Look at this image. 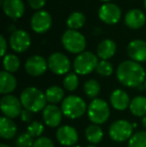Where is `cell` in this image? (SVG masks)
<instances>
[{
    "instance_id": "obj_1",
    "label": "cell",
    "mask_w": 146,
    "mask_h": 147,
    "mask_svg": "<svg viewBox=\"0 0 146 147\" xmlns=\"http://www.w3.org/2000/svg\"><path fill=\"white\" fill-rule=\"evenodd\" d=\"M117 80L126 87L134 88L145 82L146 72L143 66L133 60H125L118 65L116 70Z\"/></svg>"
},
{
    "instance_id": "obj_2",
    "label": "cell",
    "mask_w": 146,
    "mask_h": 147,
    "mask_svg": "<svg viewBox=\"0 0 146 147\" xmlns=\"http://www.w3.org/2000/svg\"><path fill=\"white\" fill-rule=\"evenodd\" d=\"M20 101L24 109L33 112H39L46 107L47 99L45 93L36 87L25 88L20 94Z\"/></svg>"
},
{
    "instance_id": "obj_3",
    "label": "cell",
    "mask_w": 146,
    "mask_h": 147,
    "mask_svg": "<svg viewBox=\"0 0 146 147\" xmlns=\"http://www.w3.org/2000/svg\"><path fill=\"white\" fill-rule=\"evenodd\" d=\"M87 110V105L81 97L77 95H69L61 104V111L64 116L70 119H77L81 117Z\"/></svg>"
},
{
    "instance_id": "obj_4",
    "label": "cell",
    "mask_w": 146,
    "mask_h": 147,
    "mask_svg": "<svg viewBox=\"0 0 146 147\" xmlns=\"http://www.w3.org/2000/svg\"><path fill=\"white\" fill-rule=\"evenodd\" d=\"M61 42L65 50L74 54L84 52L86 47V39L82 33L77 30L68 29L62 34Z\"/></svg>"
},
{
    "instance_id": "obj_5",
    "label": "cell",
    "mask_w": 146,
    "mask_h": 147,
    "mask_svg": "<svg viewBox=\"0 0 146 147\" xmlns=\"http://www.w3.org/2000/svg\"><path fill=\"white\" fill-rule=\"evenodd\" d=\"M98 57L90 51L78 54L73 61V69L76 74L80 75H87L91 73L93 70H96L98 65Z\"/></svg>"
},
{
    "instance_id": "obj_6",
    "label": "cell",
    "mask_w": 146,
    "mask_h": 147,
    "mask_svg": "<svg viewBox=\"0 0 146 147\" xmlns=\"http://www.w3.org/2000/svg\"><path fill=\"white\" fill-rule=\"evenodd\" d=\"M87 113L90 121L93 122V124L99 125L108 120L110 109L106 101L100 98H95L90 102L87 108Z\"/></svg>"
},
{
    "instance_id": "obj_7",
    "label": "cell",
    "mask_w": 146,
    "mask_h": 147,
    "mask_svg": "<svg viewBox=\"0 0 146 147\" xmlns=\"http://www.w3.org/2000/svg\"><path fill=\"white\" fill-rule=\"evenodd\" d=\"M109 136L116 142H123L130 139L133 135V126L127 120H117L114 121L109 127Z\"/></svg>"
},
{
    "instance_id": "obj_8",
    "label": "cell",
    "mask_w": 146,
    "mask_h": 147,
    "mask_svg": "<svg viewBox=\"0 0 146 147\" xmlns=\"http://www.w3.org/2000/svg\"><path fill=\"white\" fill-rule=\"evenodd\" d=\"M48 68L56 75L68 74L71 68V62L68 57L61 52H54L48 57Z\"/></svg>"
},
{
    "instance_id": "obj_9",
    "label": "cell",
    "mask_w": 146,
    "mask_h": 147,
    "mask_svg": "<svg viewBox=\"0 0 146 147\" xmlns=\"http://www.w3.org/2000/svg\"><path fill=\"white\" fill-rule=\"evenodd\" d=\"M22 104L20 99L11 94L4 95L0 101V108L5 117L16 118L22 112Z\"/></svg>"
},
{
    "instance_id": "obj_10",
    "label": "cell",
    "mask_w": 146,
    "mask_h": 147,
    "mask_svg": "<svg viewBox=\"0 0 146 147\" xmlns=\"http://www.w3.org/2000/svg\"><path fill=\"white\" fill-rule=\"evenodd\" d=\"M9 45L12 50L15 52H25L31 45V37L27 31L23 29H16L10 35Z\"/></svg>"
},
{
    "instance_id": "obj_11",
    "label": "cell",
    "mask_w": 146,
    "mask_h": 147,
    "mask_svg": "<svg viewBox=\"0 0 146 147\" xmlns=\"http://www.w3.org/2000/svg\"><path fill=\"white\" fill-rule=\"evenodd\" d=\"M98 17L102 22L108 25L118 23L121 18V9L114 3H103L98 9Z\"/></svg>"
},
{
    "instance_id": "obj_12",
    "label": "cell",
    "mask_w": 146,
    "mask_h": 147,
    "mask_svg": "<svg viewBox=\"0 0 146 147\" xmlns=\"http://www.w3.org/2000/svg\"><path fill=\"white\" fill-rule=\"evenodd\" d=\"M52 25V17L46 10H39L32 15L30 26L32 30L38 34H43L50 29Z\"/></svg>"
},
{
    "instance_id": "obj_13",
    "label": "cell",
    "mask_w": 146,
    "mask_h": 147,
    "mask_svg": "<svg viewBox=\"0 0 146 147\" xmlns=\"http://www.w3.org/2000/svg\"><path fill=\"white\" fill-rule=\"evenodd\" d=\"M48 68V62L40 55L30 56L25 62V70L31 76H40L46 72Z\"/></svg>"
},
{
    "instance_id": "obj_14",
    "label": "cell",
    "mask_w": 146,
    "mask_h": 147,
    "mask_svg": "<svg viewBox=\"0 0 146 147\" xmlns=\"http://www.w3.org/2000/svg\"><path fill=\"white\" fill-rule=\"evenodd\" d=\"M56 138L61 145L72 147L78 141V133L72 126L63 125L57 129Z\"/></svg>"
},
{
    "instance_id": "obj_15",
    "label": "cell",
    "mask_w": 146,
    "mask_h": 147,
    "mask_svg": "<svg viewBox=\"0 0 146 147\" xmlns=\"http://www.w3.org/2000/svg\"><path fill=\"white\" fill-rule=\"evenodd\" d=\"M2 9L7 17L13 20L21 18L25 11V6L22 0H4Z\"/></svg>"
},
{
    "instance_id": "obj_16",
    "label": "cell",
    "mask_w": 146,
    "mask_h": 147,
    "mask_svg": "<svg viewBox=\"0 0 146 147\" xmlns=\"http://www.w3.org/2000/svg\"><path fill=\"white\" fill-rule=\"evenodd\" d=\"M127 53L131 60L135 62L146 61V42L141 39H135L129 42L127 46Z\"/></svg>"
},
{
    "instance_id": "obj_17",
    "label": "cell",
    "mask_w": 146,
    "mask_h": 147,
    "mask_svg": "<svg viewBox=\"0 0 146 147\" xmlns=\"http://www.w3.org/2000/svg\"><path fill=\"white\" fill-rule=\"evenodd\" d=\"M62 111L55 104H48L43 109V120L49 127H56L62 120Z\"/></svg>"
},
{
    "instance_id": "obj_18",
    "label": "cell",
    "mask_w": 146,
    "mask_h": 147,
    "mask_svg": "<svg viewBox=\"0 0 146 147\" xmlns=\"http://www.w3.org/2000/svg\"><path fill=\"white\" fill-rule=\"evenodd\" d=\"M145 22L146 16L140 9H131L125 14L124 23L130 29H139L144 26Z\"/></svg>"
},
{
    "instance_id": "obj_19",
    "label": "cell",
    "mask_w": 146,
    "mask_h": 147,
    "mask_svg": "<svg viewBox=\"0 0 146 147\" xmlns=\"http://www.w3.org/2000/svg\"><path fill=\"white\" fill-rule=\"evenodd\" d=\"M110 103L116 110H125L130 105V98L127 92L121 89H115L110 95Z\"/></svg>"
},
{
    "instance_id": "obj_20",
    "label": "cell",
    "mask_w": 146,
    "mask_h": 147,
    "mask_svg": "<svg viewBox=\"0 0 146 147\" xmlns=\"http://www.w3.org/2000/svg\"><path fill=\"white\" fill-rule=\"evenodd\" d=\"M17 86V80L12 73L7 71L0 72V93L7 95L13 92Z\"/></svg>"
},
{
    "instance_id": "obj_21",
    "label": "cell",
    "mask_w": 146,
    "mask_h": 147,
    "mask_svg": "<svg viewBox=\"0 0 146 147\" xmlns=\"http://www.w3.org/2000/svg\"><path fill=\"white\" fill-rule=\"evenodd\" d=\"M16 133H17V126L11 118L5 116L0 118V136L3 139H12L15 137Z\"/></svg>"
},
{
    "instance_id": "obj_22",
    "label": "cell",
    "mask_w": 146,
    "mask_h": 147,
    "mask_svg": "<svg viewBox=\"0 0 146 147\" xmlns=\"http://www.w3.org/2000/svg\"><path fill=\"white\" fill-rule=\"evenodd\" d=\"M116 52V43L111 39H104L97 46V57L101 60H108Z\"/></svg>"
},
{
    "instance_id": "obj_23",
    "label": "cell",
    "mask_w": 146,
    "mask_h": 147,
    "mask_svg": "<svg viewBox=\"0 0 146 147\" xmlns=\"http://www.w3.org/2000/svg\"><path fill=\"white\" fill-rule=\"evenodd\" d=\"M131 113L137 117H144L146 115V97L136 96L130 101L129 105Z\"/></svg>"
},
{
    "instance_id": "obj_24",
    "label": "cell",
    "mask_w": 146,
    "mask_h": 147,
    "mask_svg": "<svg viewBox=\"0 0 146 147\" xmlns=\"http://www.w3.org/2000/svg\"><path fill=\"white\" fill-rule=\"evenodd\" d=\"M45 96L50 104H56V103L64 100V90L60 86H50L45 91Z\"/></svg>"
},
{
    "instance_id": "obj_25",
    "label": "cell",
    "mask_w": 146,
    "mask_h": 147,
    "mask_svg": "<svg viewBox=\"0 0 146 147\" xmlns=\"http://www.w3.org/2000/svg\"><path fill=\"white\" fill-rule=\"evenodd\" d=\"M85 21H86V17L82 12L74 11L67 17L66 25L69 29L77 30L80 29L85 24Z\"/></svg>"
},
{
    "instance_id": "obj_26",
    "label": "cell",
    "mask_w": 146,
    "mask_h": 147,
    "mask_svg": "<svg viewBox=\"0 0 146 147\" xmlns=\"http://www.w3.org/2000/svg\"><path fill=\"white\" fill-rule=\"evenodd\" d=\"M85 137L91 144H97L103 138V131L96 124H91L85 130Z\"/></svg>"
},
{
    "instance_id": "obj_27",
    "label": "cell",
    "mask_w": 146,
    "mask_h": 147,
    "mask_svg": "<svg viewBox=\"0 0 146 147\" xmlns=\"http://www.w3.org/2000/svg\"><path fill=\"white\" fill-rule=\"evenodd\" d=\"M3 67L4 70L9 73H14L20 67V60L15 54H6L3 57Z\"/></svg>"
},
{
    "instance_id": "obj_28",
    "label": "cell",
    "mask_w": 146,
    "mask_h": 147,
    "mask_svg": "<svg viewBox=\"0 0 146 147\" xmlns=\"http://www.w3.org/2000/svg\"><path fill=\"white\" fill-rule=\"evenodd\" d=\"M83 89L86 96H88L89 98H95L100 92V85L97 80L89 79L84 83Z\"/></svg>"
},
{
    "instance_id": "obj_29",
    "label": "cell",
    "mask_w": 146,
    "mask_h": 147,
    "mask_svg": "<svg viewBox=\"0 0 146 147\" xmlns=\"http://www.w3.org/2000/svg\"><path fill=\"white\" fill-rule=\"evenodd\" d=\"M63 87L68 91H74L76 90L79 85V79L76 73L70 72V73L66 74V76L63 79Z\"/></svg>"
},
{
    "instance_id": "obj_30",
    "label": "cell",
    "mask_w": 146,
    "mask_h": 147,
    "mask_svg": "<svg viewBox=\"0 0 146 147\" xmlns=\"http://www.w3.org/2000/svg\"><path fill=\"white\" fill-rule=\"evenodd\" d=\"M129 147H146V131L134 133L128 142Z\"/></svg>"
},
{
    "instance_id": "obj_31",
    "label": "cell",
    "mask_w": 146,
    "mask_h": 147,
    "mask_svg": "<svg viewBox=\"0 0 146 147\" xmlns=\"http://www.w3.org/2000/svg\"><path fill=\"white\" fill-rule=\"evenodd\" d=\"M96 72L101 76H110L113 72V66L107 60H101L98 62V65L96 67Z\"/></svg>"
},
{
    "instance_id": "obj_32",
    "label": "cell",
    "mask_w": 146,
    "mask_h": 147,
    "mask_svg": "<svg viewBox=\"0 0 146 147\" xmlns=\"http://www.w3.org/2000/svg\"><path fill=\"white\" fill-rule=\"evenodd\" d=\"M34 144L33 137L28 133H22L16 138L15 146L16 147H32Z\"/></svg>"
},
{
    "instance_id": "obj_33",
    "label": "cell",
    "mask_w": 146,
    "mask_h": 147,
    "mask_svg": "<svg viewBox=\"0 0 146 147\" xmlns=\"http://www.w3.org/2000/svg\"><path fill=\"white\" fill-rule=\"evenodd\" d=\"M44 127L39 121H33L29 123L27 127V133L29 134L31 137H39L41 134L43 133Z\"/></svg>"
},
{
    "instance_id": "obj_34",
    "label": "cell",
    "mask_w": 146,
    "mask_h": 147,
    "mask_svg": "<svg viewBox=\"0 0 146 147\" xmlns=\"http://www.w3.org/2000/svg\"><path fill=\"white\" fill-rule=\"evenodd\" d=\"M32 147H55L53 141L48 137H39L34 141Z\"/></svg>"
},
{
    "instance_id": "obj_35",
    "label": "cell",
    "mask_w": 146,
    "mask_h": 147,
    "mask_svg": "<svg viewBox=\"0 0 146 147\" xmlns=\"http://www.w3.org/2000/svg\"><path fill=\"white\" fill-rule=\"evenodd\" d=\"M29 6L32 9L35 10H41L46 4V0H27Z\"/></svg>"
},
{
    "instance_id": "obj_36",
    "label": "cell",
    "mask_w": 146,
    "mask_h": 147,
    "mask_svg": "<svg viewBox=\"0 0 146 147\" xmlns=\"http://www.w3.org/2000/svg\"><path fill=\"white\" fill-rule=\"evenodd\" d=\"M20 118H21L22 121L25 122V123H31L32 112L29 110H27V109H24V110H22L21 114H20Z\"/></svg>"
},
{
    "instance_id": "obj_37",
    "label": "cell",
    "mask_w": 146,
    "mask_h": 147,
    "mask_svg": "<svg viewBox=\"0 0 146 147\" xmlns=\"http://www.w3.org/2000/svg\"><path fill=\"white\" fill-rule=\"evenodd\" d=\"M0 45H1V56L4 57L6 55V50H7V41L3 35L0 36Z\"/></svg>"
},
{
    "instance_id": "obj_38",
    "label": "cell",
    "mask_w": 146,
    "mask_h": 147,
    "mask_svg": "<svg viewBox=\"0 0 146 147\" xmlns=\"http://www.w3.org/2000/svg\"><path fill=\"white\" fill-rule=\"evenodd\" d=\"M142 125L146 128V115L142 118Z\"/></svg>"
},
{
    "instance_id": "obj_39",
    "label": "cell",
    "mask_w": 146,
    "mask_h": 147,
    "mask_svg": "<svg viewBox=\"0 0 146 147\" xmlns=\"http://www.w3.org/2000/svg\"><path fill=\"white\" fill-rule=\"evenodd\" d=\"M100 1L104 2V3H108V2H110V1H111V0H100Z\"/></svg>"
},
{
    "instance_id": "obj_40",
    "label": "cell",
    "mask_w": 146,
    "mask_h": 147,
    "mask_svg": "<svg viewBox=\"0 0 146 147\" xmlns=\"http://www.w3.org/2000/svg\"><path fill=\"white\" fill-rule=\"evenodd\" d=\"M0 147H10V146L6 145V144H1V145H0Z\"/></svg>"
},
{
    "instance_id": "obj_41",
    "label": "cell",
    "mask_w": 146,
    "mask_h": 147,
    "mask_svg": "<svg viewBox=\"0 0 146 147\" xmlns=\"http://www.w3.org/2000/svg\"><path fill=\"white\" fill-rule=\"evenodd\" d=\"M132 126H133V128H135V127H137V124L136 123H133Z\"/></svg>"
},
{
    "instance_id": "obj_42",
    "label": "cell",
    "mask_w": 146,
    "mask_h": 147,
    "mask_svg": "<svg viewBox=\"0 0 146 147\" xmlns=\"http://www.w3.org/2000/svg\"><path fill=\"white\" fill-rule=\"evenodd\" d=\"M144 89L146 90V80H145V82H144Z\"/></svg>"
},
{
    "instance_id": "obj_43",
    "label": "cell",
    "mask_w": 146,
    "mask_h": 147,
    "mask_svg": "<svg viewBox=\"0 0 146 147\" xmlns=\"http://www.w3.org/2000/svg\"><path fill=\"white\" fill-rule=\"evenodd\" d=\"M144 7H145V9H146V0H144Z\"/></svg>"
},
{
    "instance_id": "obj_44",
    "label": "cell",
    "mask_w": 146,
    "mask_h": 147,
    "mask_svg": "<svg viewBox=\"0 0 146 147\" xmlns=\"http://www.w3.org/2000/svg\"><path fill=\"white\" fill-rule=\"evenodd\" d=\"M72 147H81V146H79V145H74V146H72Z\"/></svg>"
},
{
    "instance_id": "obj_45",
    "label": "cell",
    "mask_w": 146,
    "mask_h": 147,
    "mask_svg": "<svg viewBox=\"0 0 146 147\" xmlns=\"http://www.w3.org/2000/svg\"><path fill=\"white\" fill-rule=\"evenodd\" d=\"M88 147H96V146H94V145H89Z\"/></svg>"
}]
</instances>
